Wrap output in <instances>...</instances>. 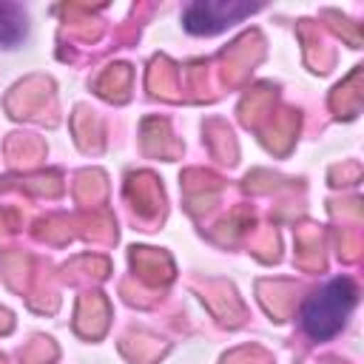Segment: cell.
<instances>
[{"mask_svg": "<svg viewBox=\"0 0 364 364\" xmlns=\"http://www.w3.org/2000/svg\"><path fill=\"white\" fill-rule=\"evenodd\" d=\"M355 301H358V287L353 279L338 276V279L327 282L321 290H316L313 296L304 299L301 330L313 341H330L347 324V316L353 313Z\"/></svg>", "mask_w": 364, "mask_h": 364, "instance_id": "cell-1", "label": "cell"}, {"mask_svg": "<svg viewBox=\"0 0 364 364\" xmlns=\"http://www.w3.org/2000/svg\"><path fill=\"white\" fill-rule=\"evenodd\" d=\"M256 9H259L256 3H242V0H199L182 11V26L191 34L210 37V34H219V31L242 23Z\"/></svg>", "mask_w": 364, "mask_h": 364, "instance_id": "cell-2", "label": "cell"}, {"mask_svg": "<svg viewBox=\"0 0 364 364\" xmlns=\"http://www.w3.org/2000/svg\"><path fill=\"white\" fill-rule=\"evenodd\" d=\"M26 37V17L17 6L0 3V46L14 48Z\"/></svg>", "mask_w": 364, "mask_h": 364, "instance_id": "cell-3", "label": "cell"}]
</instances>
